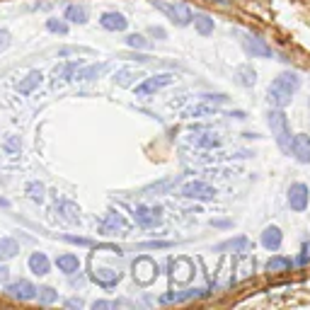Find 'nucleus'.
Returning a JSON list of instances; mask_svg holds the SVG:
<instances>
[{"instance_id":"nucleus-1","label":"nucleus","mask_w":310,"mask_h":310,"mask_svg":"<svg viewBox=\"0 0 310 310\" xmlns=\"http://www.w3.org/2000/svg\"><path fill=\"white\" fill-rule=\"evenodd\" d=\"M300 88V78L296 73H281L279 78H274V83L269 85V104L272 107H279V109H284L291 104L293 100V95H296V90Z\"/></svg>"},{"instance_id":"nucleus-2","label":"nucleus","mask_w":310,"mask_h":310,"mask_svg":"<svg viewBox=\"0 0 310 310\" xmlns=\"http://www.w3.org/2000/svg\"><path fill=\"white\" fill-rule=\"evenodd\" d=\"M266 124H269L272 136H274L277 145L281 148V153L291 155V141H293V136H291V131H288V122H286V114H284V109L274 107V109L266 114Z\"/></svg>"},{"instance_id":"nucleus-3","label":"nucleus","mask_w":310,"mask_h":310,"mask_svg":"<svg viewBox=\"0 0 310 310\" xmlns=\"http://www.w3.org/2000/svg\"><path fill=\"white\" fill-rule=\"evenodd\" d=\"M153 8H158L170 22L177 24V27L191 24V17H194L191 10H189V5L182 3V0H153Z\"/></svg>"},{"instance_id":"nucleus-4","label":"nucleus","mask_w":310,"mask_h":310,"mask_svg":"<svg viewBox=\"0 0 310 310\" xmlns=\"http://www.w3.org/2000/svg\"><path fill=\"white\" fill-rule=\"evenodd\" d=\"M179 194H182L184 199L211 201V199H216V187H211L209 182H204V179H191L187 184H182Z\"/></svg>"},{"instance_id":"nucleus-5","label":"nucleus","mask_w":310,"mask_h":310,"mask_svg":"<svg viewBox=\"0 0 310 310\" xmlns=\"http://www.w3.org/2000/svg\"><path fill=\"white\" fill-rule=\"evenodd\" d=\"M133 279H136V284H141V286L153 284L155 279H158V264H155L150 257H138V259L133 262Z\"/></svg>"},{"instance_id":"nucleus-6","label":"nucleus","mask_w":310,"mask_h":310,"mask_svg":"<svg viewBox=\"0 0 310 310\" xmlns=\"http://www.w3.org/2000/svg\"><path fill=\"white\" fill-rule=\"evenodd\" d=\"M172 83H175V73H160V75L145 78L143 83L136 88V97H150L158 90L167 88V85H172Z\"/></svg>"},{"instance_id":"nucleus-7","label":"nucleus","mask_w":310,"mask_h":310,"mask_svg":"<svg viewBox=\"0 0 310 310\" xmlns=\"http://www.w3.org/2000/svg\"><path fill=\"white\" fill-rule=\"evenodd\" d=\"M133 221L138 223L141 228H155L163 223V206H136L133 209Z\"/></svg>"},{"instance_id":"nucleus-8","label":"nucleus","mask_w":310,"mask_h":310,"mask_svg":"<svg viewBox=\"0 0 310 310\" xmlns=\"http://www.w3.org/2000/svg\"><path fill=\"white\" fill-rule=\"evenodd\" d=\"M122 277H124L122 272H119V269H111V266H95L92 264V269H90V279L102 288H114L122 281Z\"/></svg>"},{"instance_id":"nucleus-9","label":"nucleus","mask_w":310,"mask_h":310,"mask_svg":"<svg viewBox=\"0 0 310 310\" xmlns=\"http://www.w3.org/2000/svg\"><path fill=\"white\" fill-rule=\"evenodd\" d=\"M129 221L124 218V213H119V211H114L111 209L104 218H102V223H100V232L102 235H114V232H129Z\"/></svg>"},{"instance_id":"nucleus-10","label":"nucleus","mask_w":310,"mask_h":310,"mask_svg":"<svg viewBox=\"0 0 310 310\" xmlns=\"http://www.w3.org/2000/svg\"><path fill=\"white\" fill-rule=\"evenodd\" d=\"M308 199H310L308 184L296 182V184H291V187H288V206H291V211H296V213L305 211L308 209Z\"/></svg>"},{"instance_id":"nucleus-11","label":"nucleus","mask_w":310,"mask_h":310,"mask_svg":"<svg viewBox=\"0 0 310 310\" xmlns=\"http://www.w3.org/2000/svg\"><path fill=\"white\" fill-rule=\"evenodd\" d=\"M243 49L252 58H272V46L257 34H243Z\"/></svg>"},{"instance_id":"nucleus-12","label":"nucleus","mask_w":310,"mask_h":310,"mask_svg":"<svg viewBox=\"0 0 310 310\" xmlns=\"http://www.w3.org/2000/svg\"><path fill=\"white\" fill-rule=\"evenodd\" d=\"M5 291H8V296H12V298H17V300H34L39 288L34 286L32 281H27V279H17V281L8 284Z\"/></svg>"},{"instance_id":"nucleus-13","label":"nucleus","mask_w":310,"mask_h":310,"mask_svg":"<svg viewBox=\"0 0 310 310\" xmlns=\"http://www.w3.org/2000/svg\"><path fill=\"white\" fill-rule=\"evenodd\" d=\"M187 143L194 145V148H204V150H211V148H218L221 145V136L213 131H197L187 136Z\"/></svg>"},{"instance_id":"nucleus-14","label":"nucleus","mask_w":310,"mask_h":310,"mask_svg":"<svg viewBox=\"0 0 310 310\" xmlns=\"http://www.w3.org/2000/svg\"><path fill=\"white\" fill-rule=\"evenodd\" d=\"M291 153L298 160L300 165H308L310 163V136L305 133H296L293 141H291Z\"/></svg>"},{"instance_id":"nucleus-15","label":"nucleus","mask_w":310,"mask_h":310,"mask_svg":"<svg viewBox=\"0 0 310 310\" xmlns=\"http://www.w3.org/2000/svg\"><path fill=\"white\" fill-rule=\"evenodd\" d=\"M100 24L102 29H107V32H124L126 27H129V20L124 17L122 12H102L100 15Z\"/></svg>"},{"instance_id":"nucleus-16","label":"nucleus","mask_w":310,"mask_h":310,"mask_svg":"<svg viewBox=\"0 0 310 310\" xmlns=\"http://www.w3.org/2000/svg\"><path fill=\"white\" fill-rule=\"evenodd\" d=\"M259 243H262V247H264V250H269V252H277L279 247H281V243H284V232L279 230L277 225H266L264 230H262Z\"/></svg>"},{"instance_id":"nucleus-17","label":"nucleus","mask_w":310,"mask_h":310,"mask_svg":"<svg viewBox=\"0 0 310 310\" xmlns=\"http://www.w3.org/2000/svg\"><path fill=\"white\" fill-rule=\"evenodd\" d=\"M250 250V240L245 235H238V238H230V240H223L213 247V252H235V255H243Z\"/></svg>"},{"instance_id":"nucleus-18","label":"nucleus","mask_w":310,"mask_h":310,"mask_svg":"<svg viewBox=\"0 0 310 310\" xmlns=\"http://www.w3.org/2000/svg\"><path fill=\"white\" fill-rule=\"evenodd\" d=\"M232 78H235V83L240 88H252L257 83V70L250 63H243V66H238L232 70Z\"/></svg>"},{"instance_id":"nucleus-19","label":"nucleus","mask_w":310,"mask_h":310,"mask_svg":"<svg viewBox=\"0 0 310 310\" xmlns=\"http://www.w3.org/2000/svg\"><path fill=\"white\" fill-rule=\"evenodd\" d=\"M141 78H143L141 70H133V68H119V70L114 73V83H117L119 88H131V85H136Z\"/></svg>"},{"instance_id":"nucleus-20","label":"nucleus","mask_w":310,"mask_h":310,"mask_svg":"<svg viewBox=\"0 0 310 310\" xmlns=\"http://www.w3.org/2000/svg\"><path fill=\"white\" fill-rule=\"evenodd\" d=\"M49 269H51V262H49V257H46L44 252H32V255H29V272H32V274L46 277Z\"/></svg>"},{"instance_id":"nucleus-21","label":"nucleus","mask_w":310,"mask_h":310,"mask_svg":"<svg viewBox=\"0 0 310 310\" xmlns=\"http://www.w3.org/2000/svg\"><path fill=\"white\" fill-rule=\"evenodd\" d=\"M56 266H58V272H63V274H75V272H80V259H78V255H73V252H66V255H58L56 257Z\"/></svg>"},{"instance_id":"nucleus-22","label":"nucleus","mask_w":310,"mask_h":310,"mask_svg":"<svg viewBox=\"0 0 310 310\" xmlns=\"http://www.w3.org/2000/svg\"><path fill=\"white\" fill-rule=\"evenodd\" d=\"M107 68H109V63H92V66H80L73 80H95V78H100L102 73L107 70Z\"/></svg>"},{"instance_id":"nucleus-23","label":"nucleus","mask_w":310,"mask_h":310,"mask_svg":"<svg viewBox=\"0 0 310 310\" xmlns=\"http://www.w3.org/2000/svg\"><path fill=\"white\" fill-rule=\"evenodd\" d=\"M63 20H68V22L73 24H85L88 22V8L85 5H78V3H73V5H68L66 12H63Z\"/></svg>"},{"instance_id":"nucleus-24","label":"nucleus","mask_w":310,"mask_h":310,"mask_svg":"<svg viewBox=\"0 0 310 310\" xmlns=\"http://www.w3.org/2000/svg\"><path fill=\"white\" fill-rule=\"evenodd\" d=\"M194 27H197V32L201 34V36H209V34H213V17L211 15H206V12H194Z\"/></svg>"},{"instance_id":"nucleus-25","label":"nucleus","mask_w":310,"mask_h":310,"mask_svg":"<svg viewBox=\"0 0 310 310\" xmlns=\"http://www.w3.org/2000/svg\"><path fill=\"white\" fill-rule=\"evenodd\" d=\"M204 296H209V291H184V293H165L163 296V303H182V300H191V298H204Z\"/></svg>"},{"instance_id":"nucleus-26","label":"nucleus","mask_w":310,"mask_h":310,"mask_svg":"<svg viewBox=\"0 0 310 310\" xmlns=\"http://www.w3.org/2000/svg\"><path fill=\"white\" fill-rule=\"evenodd\" d=\"M80 66H83V61H68V63H61V66H56V70H54L56 80H58V78H61V80H73Z\"/></svg>"},{"instance_id":"nucleus-27","label":"nucleus","mask_w":310,"mask_h":310,"mask_svg":"<svg viewBox=\"0 0 310 310\" xmlns=\"http://www.w3.org/2000/svg\"><path fill=\"white\" fill-rule=\"evenodd\" d=\"M216 107L218 104H213V102L204 100V104H197V107H189L187 111H184V117H189V119H199V117H211V114H216Z\"/></svg>"},{"instance_id":"nucleus-28","label":"nucleus","mask_w":310,"mask_h":310,"mask_svg":"<svg viewBox=\"0 0 310 310\" xmlns=\"http://www.w3.org/2000/svg\"><path fill=\"white\" fill-rule=\"evenodd\" d=\"M42 80H44V75H42L39 70H32V73L24 78V80H20V83H17V90H20L22 95H29L36 85H42Z\"/></svg>"},{"instance_id":"nucleus-29","label":"nucleus","mask_w":310,"mask_h":310,"mask_svg":"<svg viewBox=\"0 0 310 310\" xmlns=\"http://www.w3.org/2000/svg\"><path fill=\"white\" fill-rule=\"evenodd\" d=\"M56 211H61V216H63L68 223L80 221V209H78L73 201H61V204H56Z\"/></svg>"},{"instance_id":"nucleus-30","label":"nucleus","mask_w":310,"mask_h":310,"mask_svg":"<svg viewBox=\"0 0 310 310\" xmlns=\"http://www.w3.org/2000/svg\"><path fill=\"white\" fill-rule=\"evenodd\" d=\"M291 266H293V262L288 259V257H272L269 262H266V272H272V274H281V272H291Z\"/></svg>"},{"instance_id":"nucleus-31","label":"nucleus","mask_w":310,"mask_h":310,"mask_svg":"<svg viewBox=\"0 0 310 310\" xmlns=\"http://www.w3.org/2000/svg\"><path fill=\"white\" fill-rule=\"evenodd\" d=\"M20 252V245L12 238H0V259H12Z\"/></svg>"},{"instance_id":"nucleus-32","label":"nucleus","mask_w":310,"mask_h":310,"mask_svg":"<svg viewBox=\"0 0 310 310\" xmlns=\"http://www.w3.org/2000/svg\"><path fill=\"white\" fill-rule=\"evenodd\" d=\"M126 46L133 49V51H148L153 44H150V39H145L143 34H129L126 36Z\"/></svg>"},{"instance_id":"nucleus-33","label":"nucleus","mask_w":310,"mask_h":310,"mask_svg":"<svg viewBox=\"0 0 310 310\" xmlns=\"http://www.w3.org/2000/svg\"><path fill=\"white\" fill-rule=\"evenodd\" d=\"M44 184H42V182H29V184H27V194H29V199L32 201H39V204H42V201H44Z\"/></svg>"},{"instance_id":"nucleus-34","label":"nucleus","mask_w":310,"mask_h":310,"mask_svg":"<svg viewBox=\"0 0 310 310\" xmlns=\"http://www.w3.org/2000/svg\"><path fill=\"white\" fill-rule=\"evenodd\" d=\"M46 29L54 34H61V36H66L68 34V24L63 20H58V17H51V20H46Z\"/></svg>"},{"instance_id":"nucleus-35","label":"nucleus","mask_w":310,"mask_h":310,"mask_svg":"<svg viewBox=\"0 0 310 310\" xmlns=\"http://www.w3.org/2000/svg\"><path fill=\"white\" fill-rule=\"evenodd\" d=\"M36 296H39V300L44 303V305H49V303H54V300H58V293H56L51 286H42L39 291H36Z\"/></svg>"},{"instance_id":"nucleus-36","label":"nucleus","mask_w":310,"mask_h":310,"mask_svg":"<svg viewBox=\"0 0 310 310\" xmlns=\"http://www.w3.org/2000/svg\"><path fill=\"white\" fill-rule=\"evenodd\" d=\"M141 250H165V247H172L170 240H150V243H141L138 245Z\"/></svg>"},{"instance_id":"nucleus-37","label":"nucleus","mask_w":310,"mask_h":310,"mask_svg":"<svg viewBox=\"0 0 310 310\" xmlns=\"http://www.w3.org/2000/svg\"><path fill=\"white\" fill-rule=\"evenodd\" d=\"M117 305H124V300H95V303H92V308H95V310L117 308Z\"/></svg>"},{"instance_id":"nucleus-38","label":"nucleus","mask_w":310,"mask_h":310,"mask_svg":"<svg viewBox=\"0 0 310 310\" xmlns=\"http://www.w3.org/2000/svg\"><path fill=\"white\" fill-rule=\"evenodd\" d=\"M5 150H8V153H20V138H17V136H10V138L5 141Z\"/></svg>"},{"instance_id":"nucleus-39","label":"nucleus","mask_w":310,"mask_h":310,"mask_svg":"<svg viewBox=\"0 0 310 310\" xmlns=\"http://www.w3.org/2000/svg\"><path fill=\"white\" fill-rule=\"evenodd\" d=\"M298 264H310V240L308 243H303V252H300V257H298Z\"/></svg>"},{"instance_id":"nucleus-40","label":"nucleus","mask_w":310,"mask_h":310,"mask_svg":"<svg viewBox=\"0 0 310 310\" xmlns=\"http://www.w3.org/2000/svg\"><path fill=\"white\" fill-rule=\"evenodd\" d=\"M66 243H73V245H92L90 238H78V235H63Z\"/></svg>"},{"instance_id":"nucleus-41","label":"nucleus","mask_w":310,"mask_h":310,"mask_svg":"<svg viewBox=\"0 0 310 310\" xmlns=\"http://www.w3.org/2000/svg\"><path fill=\"white\" fill-rule=\"evenodd\" d=\"M68 54H92V49L78 46V49H61V51H58V56H68Z\"/></svg>"},{"instance_id":"nucleus-42","label":"nucleus","mask_w":310,"mask_h":310,"mask_svg":"<svg viewBox=\"0 0 310 310\" xmlns=\"http://www.w3.org/2000/svg\"><path fill=\"white\" fill-rule=\"evenodd\" d=\"M10 46V32L8 29H0V51H5Z\"/></svg>"},{"instance_id":"nucleus-43","label":"nucleus","mask_w":310,"mask_h":310,"mask_svg":"<svg viewBox=\"0 0 310 310\" xmlns=\"http://www.w3.org/2000/svg\"><path fill=\"white\" fill-rule=\"evenodd\" d=\"M150 34H153V36H158V39H167V34H165V29H163V27H150Z\"/></svg>"},{"instance_id":"nucleus-44","label":"nucleus","mask_w":310,"mask_h":310,"mask_svg":"<svg viewBox=\"0 0 310 310\" xmlns=\"http://www.w3.org/2000/svg\"><path fill=\"white\" fill-rule=\"evenodd\" d=\"M66 305H68V308H83L85 303H83L80 298H68V300H66Z\"/></svg>"},{"instance_id":"nucleus-45","label":"nucleus","mask_w":310,"mask_h":310,"mask_svg":"<svg viewBox=\"0 0 310 310\" xmlns=\"http://www.w3.org/2000/svg\"><path fill=\"white\" fill-rule=\"evenodd\" d=\"M8 274H10V269L5 264H0V284H5L8 281Z\"/></svg>"},{"instance_id":"nucleus-46","label":"nucleus","mask_w":310,"mask_h":310,"mask_svg":"<svg viewBox=\"0 0 310 310\" xmlns=\"http://www.w3.org/2000/svg\"><path fill=\"white\" fill-rule=\"evenodd\" d=\"M211 225H216V228H228L230 221H211Z\"/></svg>"},{"instance_id":"nucleus-47","label":"nucleus","mask_w":310,"mask_h":310,"mask_svg":"<svg viewBox=\"0 0 310 310\" xmlns=\"http://www.w3.org/2000/svg\"><path fill=\"white\" fill-rule=\"evenodd\" d=\"M230 117H235V119H245V111H240V109H238V111H230Z\"/></svg>"},{"instance_id":"nucleus-48","label":"nucleus","mask_w":310,"mask_h":310,"mask_svg":"<svg viewBox=\"0 0 310 310\" xmlns=\"http://www.w3.org/2000/svg\"><path fill=\"white\" fill-rule=\"evenodd\" d=\"M211 3H221V5H223V3H225V0H211Z\"/></svg>"}]
</instances>
